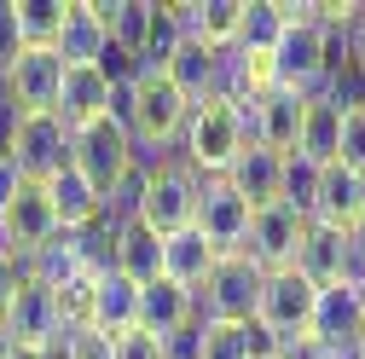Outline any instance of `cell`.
I'll use <instances>...</instances> for the list:
<instances>
[{
	"instance_id": "1",
	"label": "cell",
	"mask_w": 365,
	"mask_h": 359,
	"mask_svg": "<svg viewBox=\"0 0 365 359\" xmlns=\"http://www.w3.org/2000/svg\"><path fill=\"white\" fill-rule=\"evenodd\" d=\"M250 145V133H244V110L232 99H203L186 110V128H180V151H186V168L197 180H220L226 168L238 162V151Z\"/></svg>"
},
{
	"instance_id": "2",
	"label": "cell",
	"mask_w": 365,
	"mask_h": 359,
	"mask_svg": "<svg viewBox=\"0 0 365 359\" xmlns=\"http://www.w3.org/2000/svg\"><path fill=\"white\" fill-rule=\"evenodd\" d=\"M261 266L250 255H220L215 273L192 290V313L197 325H250L261 307Z\"/></svg>"
},
{
	"instance_id": "3",
	"label": "cell",
	"mask_w": 365,
	"mask_h": 359,
	"mask_svg": "<svg viewBox=\"0 0 365 359\" xmlns=\"http://www.w3.org/2000/svg\"><path fill=\"white\" fill-rule=\"evenodd\" d=\"M272 87H284L296 99H313L325 87V24L319 18H296L272 41Z\"/></svg>"
},
{
	"instance_id": "4",
	"label": "cell",
	"mask_w": 365,
	"mask_h": 359,
	"mask_svg": "<svg viewBox=\"0 0 365 359\" xmlns=\"http://www.w3.org/2000/svg\"><path fill=\"white\" fill-rule=\"evenodd\" d=\"M70 168L105 197L116 180L133 168V133H122L110 116H93V122L70 128Z\"/></svg>"
},
{
	"instance_id": "5",
	"label": "cell",
	"mask_w": 365,
	"mask_h": 359,
	"mask_svg": "<svg viewBox=\"0 0 365 359\" xmlns=\"http://www.w3.org/2000/svg\"><path fill=\"white\" fill-rule=\"evenodd\" d=\"M0 336H6L12 348H47V353H58V342L70 336L64 331V313H58V296L41 279H24L12 290V301L0 307Z\"/></svg>"
},
{
	"instance_id": "6",
	"label": "cell",
	"mask_w": 365,
	"mask_h": 359,
	"mask_svg": "<svg viewBox=\"0 0 365 359\" xmlns=\"http://www.w3.org/2000/svg\"><path fill=\"white\" fill-rule=\"evenodd\" d=\"M58 238V214L47 203V192L29 186V180H18V186L6 192V203H0V255H12V261H29L41 255Z\"/></svg>"
},
{
	"instance_id": "7",
	"label": "cell",
	"mask_w": 365,
	"mask_h": 359,
	"mask_svg": "<svg viewBox=\"0 0 365 359\" xmlns=\"http://www.w3.org/2000/svg\"><path fill=\"white\" fill-rule=\"evenodd\" d=\"M192 209H197V174L186 162H157L140 192V227L168 238L180 227H192Z\"/></svg>"
},
{
	"instance_id": "8",
	"label": "cell",
	"mask_w": 365,
	"mask_h": 359,
	"mask_svg": "<svg viewBox=\"0 0 365 359\" xmlns=\"http://www.w3.org/2000/svg\"><path fill=\"white\" fill-rule=\"evenodd\" d=\"M6 162L18 168V180H29V186H47L58 168H70V128H64L53 110L18 116V133H12Z\"/></svg>"
},
{
	"instance_id": "9",
	"label": "cell",
	"mask_w": 365,
	"mask_h": 359,
	"mask_svg": "<svg viewBox=\"0 0 365 359\" xmlns=\"http://www.w3.org/2000/svg\"><path fill=\"white\" fill-rule=\"evenodd\" d=\"M313 296H319L313 279H302L296 266H279V273L261 279L255 325H267L279 342H302V336H307V319H313Z\"/></svg>"
},
{
	"instance_id": "10",
	"label": "cell",
	"mask_w": 365,
	"mask_h": 359,
	"mask_svg": "<svg viewBox=\"0 0 365 359\" xmlns=\"http://www.w3.org/2000/svg\"><path fill=\"white\" fill-rule=\"evenodd\" d=\"M250 203L226 186V180H197V209H192V227L203 232V244L215 255H244L250 238Z\"/></svg>"
},
{
	"instance_id": "11",
	"label": "cell",
	"mask_w": 365,
	"mask_h": 359,
	"mask_svg": "<svg viewBox=\"0 0 365 359\" xmlns=\"http://www.w3.org/2000/svg\"><path fill=\"white\" fill-rule=\"evenodd\" d=\"M307 342H319V348L359 342V348H365V284H354V279L319 284L313 319H307Z\"/></svg>"
},
{
	"instance_id": "12",
	"label": "cell",
	"mask_w": 365,
	"mask_h": 359,
	"mask_svg": "<svg viewBox=\"0 0 365 359\" xmlns=\"http://www.w3.org/2000/svg\"><path fill=\"white\" fill-rule=\"evenodd\" d=\"M302 232H307V214H296L290 203H267V209H255V214H250V238H244V255L261 266V273H279V266H296Z\"/></svg>"
},
{
	"instance_id": "13",
	"label": "cell",
	"mask_w": 365,
	"mask_h": 359,
	"mask_svg": "<svg viewBox=\"0 0 365 359\" xmlns=\"http://www.w3.org/2000/svg\"><path fill=\"white\" fill-rule=\"evenodd\" d=\"M186 99L168 76H145L140 81V99H133V145L140 151H157V145H174L180 128H186Z\"/></svg>"
},
{
	"instance_id": "14",
	"label": "cell",
	"mask_w": 365,
	"mask_h": 359,
	"mask_svg": "<svg viewBox=\"0 0 365 359\" xmlns=\"http://www.w3.org/2000/svg\"><path fill=\"white\" fill-rule=\"evenodd\" d=\"M58 81H64V64H58V53H53V47H24V53L12 58V70L0 76V87L12 93V105H18L24 116L53 110Z\"/></svg>"
},
{
	"instance_id": "15",
	"label": "cell",
	"mask_w": 365,
	"mask_h": 359,
	"mask_svg": "<svg viewBox=\"0 0 365 359\" xmlns=\"http://www.w3.org/2000/svg\"><path fill=\"white\" fill-rule=\"evenodd\" d=\"M133 325H140V284H128L116 266H105V273H93V296H87V336H128Z\"/></svg>"
},
{
	"instance_id": "16",
	"label": "cell",
	"mask_w": 365,
	"mask_h": 359,
	"mask_svg": "<svg viewBox=\"0 0 365 359\" xmlns=\"http://www.w3.org/2000/svg\"><path fill=\"white\" fill-rule=\"evenodd\" d=\"M238 110H244V133H250V145L279 151V157L296 151V128H302V99H296V93L272 87V93H261V99H244Z\"/></svg>"
},
{
	"instance_id": "17",
	"label": "cell",
	"mask_w": 365,
	"mask_h": 359,
	"mask_svg": "<svg viewBox=\"0 0 365 359\" xmlns=\"http://www.w3.org/2000/svg\"><path fill=\"white\" fill-rule=\"evenodd\" d=\"M296 273L313 279V284L354 279V244H348V232L342 227H325V220H307L302 249H296Z\"/></svg>"
},
{
	"instance_id": "18",
	"label": "cell",
	"mask_w": 365,
	"mask_h": 359,
	"mask_svg": "<svg viewBox=\"0 0 365 359\" xmlns=\"http://www.w3.org/2000/svg\"><path fill=\"white\" fill-rule=\"evenodd\" d=\"M99 47H105V18H99V0H70V6H64V24H58V35H53L58 64H64V70H93Z\"/></svg>"
},
{
	"instance_id": "19",
	"label": "cell",
	"mask_w": 365,
	"mask_h": 359,
	"mask_svg": "<svg viewBox=\"0 0 365 359\" xmlns=\"http://www.w3.org/2000/svg\"><path fill=\"white\" fill-rule=\"evenodd\" d=\"M226 186H232L250 209H267V203H279V192H284V157L279 151H261V145H244L238 151V162L220 174Z\"/></svg>"
},
{
	"instance_id": "20",
	"label": "cell",
	"mask_w": 365,
	"mask_h": 359,
	"mask_svg": "<svg viewBox=\"0 0 365 359\" xmlns=\"http://www.w3.org/2000/svg\"><path fill=\"white\" fill-rule=\"evenodd\" d=\"M359 214H365V180L348 174L342 162L319 168V186H313V209H307V220H325V227H342V232H348Z\"/></svg>"
},
{
	"instance_id": "21",
	"label": "cell",
	"mask_w": 365,
	"mask_h": 359,
	"mask_svg": "<svg viewBox=\"0 0 365 359\" xmlns=\"http://www.w3.org/2000/svg\"><path fill=\"white\" fill-rule=\"evenodd\" d=\"M163 76L180 87V99H186V105H203V99L220 93V53H215V47H197V41H180V53L168 58ZM220 99H226V93H220Z\"/></svg>"
},
{
	"instance_id": "22",
	"label": "cell",
	"mask_w": 365,
	"mask_h": 359,
	"mask_svg": "<svg viewBox=\"0 0 365 359\" xmlns=\"http://www.w3.org/2000/svg\"><path fill=\"white\" fill-rule=\"evenodd\" d=\"M336 133H342V110L331 105V99H302V128H296V151L290 157H302V162H313V168H331L336 162Z\"/></svg>"
},
{
	"instance_id": "23",
	"label": "cell",
	"mask_w": 365,
	"mask_h": 359,
	"mask_svg": "<svg viewBox=\"0 0 365 359\" xmlns=\"http://www.w3.org/2000/svg\"><path fill=\"white\" fill-rule=\"evenodd\" d=\"M215 249L203 244V232L197 227H180V232H168L163 238V279L168 284H180V290H197L209 273H215Z\"/></svg>"
},
{
	"instance_id": "24",
	"label": "cell",
	"mask_w": 365,
	"mask_h": 359,
	"mask_svg": "<svg viewBox=\"0 0 365 359\" xmlns=\"http://www.w3.org/2000/svg\"><path fill=\"white\" fill-rule=\"evenodd\" d=\"M197 313H192V290H180V284H168V279H157V284H145L140 290V325L133 331H145V336H168V331H180V325H192Z\"/></svg>"
},
{
	"instance_id": "25",
	"label": "cell",
	"mask_w": 365,
	"mask_h": 359,
	"mask_svg": "<svg viewBox=\"0 0 365 359\" xmlns=\"http://www.w3.org/2000/svg\"><path fill=\"white\" fill-rule=\"evenodd\" d=\"M41 192H47V203L58 214V232H81V227H93V220H99V192L87 186L76 168H58Z\"/></svg>"
},
{
	"instance_id": "26",
	"label": "cell",
	"mask_w": 365,
	"mask_h": 359,
	"mask_svg": "<svg viewBox=\"0 0 365 359\" xmlns=\"http://www.w3.org/2000/svg\"><path fill=\"white\" fill-rule=\"evenodd\" d=\"M105 99H110V87H105L99 70H64L58 99H53V116H58L64 128H81V122L105 116Z\"/></svg>"
},
{
	"instance_id": "27",
	"label": "cell",
	"mask_w": 365,
	"mask_h": 359,
	"mask_svg": "<svg viewBox=\"0 0 365 359\" xmlns=\"http://www.w3.org/2000/svg\"><path fill=\"white\" fill-rule=\"evenodd\" d=\"M116 273L128 279V284H157L163 279V238L157 232H145L140 220H133V227H122L116 232Z\"/></svg>"
},
{
	"instance_id": "28",
	"label": "cell",
	"mask_w": 365,
	"mask_h": 359,
	"mask_svg": "<svg viewBox=\"0 0 365 359\" xmlns=\"http://www.w3.org/2000/svg\"><path fill=\"white\" fill-rule=\"evenodd\" d=\"M12 18L24 47H53V35L64 24V0H12Z\"/></svg>"
},
{
	"instance_id": "29",
	"label": "cell",
	"mask_w": 365,
	"mask_h": 359,
	"mask_svg": "<svg viewBox=\"0 0 365 359\" xmlns=\"http://www.w3.org/2000/svg\"><path fill=\"white\" fill-rule=\"evenodd\" d=\"M279 29H284L279 0H255V6L244 0V24H238V41H232V47H238V53H272Z\"/></svg>"
},
{
	"instance_id": "30",
	"label": "cell",
	"mask_w": 365,
	"mask_h": 359,
	"mask_svg": "<svg viewBox=\"0 0 365 359\" xmlns=\"http://www.w3.org/2000/svg\"><path fill=\"white\" fill-rule=\"evenodd\" d=\"M336 162L348 174L365 180V105L359 110H342V133H336Z\"/></svg>"
},
{
	"instance_id": "31",
	"label": "cell",
	"mask_w": 365,
	"mask_h": 359,
	"mask_svg": "<svg viewBox=\"0 0 365 359\" xmlns=\"http://www.w3.org/2000/svg\"><path fill=\"white\" fill-rule=\"evenodd\" d=\"M313 186H319V168L302 162V157H284V192H279V203H290L296 214H307L313 209Z\"/></svg>"
},
{
	"instance_id": "32",
	"label": "cell",
	"mask_w": 365,
	"mask_h": 359,
	"mask_svg": "<svg viewBox=\"0 0 365 359\" xmlns=\"http://www.w3.org/2000/svg\"><path fill=\"white\" fill-rule=\"evenodd\" d=\"M203 359H250L244 325H203Z\"/></svg>"
},
{
	"instance_id": "33",
	"label": "cell",
	"mask_w": 365,
	"mask_h": 359,
	"mask_svg": "<svg viewBox=\"0 0 365 359\" xmlns=\"http://www.w3.org/2000/svg\"><path fill=\"white\" fill-rule=\"evenodd\" d=\"M163 359H203V325L192 319V325L168 331V336H163Z\"/></svg>"
},
{
	"instance_id": "34",
	"label": "cell",
	"mask_w": 365,
	"mask_h": 359,
	"mask_svg": "<svg viewBox=\"0 0 365 359\" xmlns=\"http://www.w3.org/2000/svg\"><path fill=\"white\" fill-rule=\"evenodd\" d=\"M110 359H163V342L145 336V331H128V336L110 342Z\"/></svg>"
},
{
	"instance_id": "35",
	"label": "cell",
	"mask_w": 365,
	"mask_h": 359,
	"mask_svg": "<svg viewBox=\"0 0 365 359\" xmlns=\"http://www.w3.org/2000/svg\"><path fill=\"white\" fill-rule=\"evenodd\" d=\"M18 53H24V35H18V18H12V0H0V76L12 70Z\"/></svg>"
},
{
	"instance_id": "36",
	"label": "cell",
	"mask_w": 365,
	"mask_h": 359,
	"mask_svg": "<svg viewBox=\"0 0 365 359\" xmlns=\"http://www.w3.org/2000/svg\"><path fill=\"white\" fill-rule=\"evenodd\" d=\"M18 105H12V93H6V87H0V157H6L12 151V133H18Z\"/></svg>"
},
{
	"instance_id": "37",
	"label": "cell",
	"mask_w": 365,
	"mask_h": 359,
	"mask_svg": "<svg viewBox=\"0 0 365 359\" xmlns=\"http://www.w3.org/2000/svg\"><path fill=\"white\" fill-rule=\"evenodd\" d=\"M24 279H29V266H24V261H12V255H0V307L12 301V290H18Z\"/></svg>"
},
{
	"instance_id": "38",
	"label": "cell",
	"mask_w": 365,
	"mask_h": 359,
	"mask_svg": "<svg viewBox=\"0 0 365 359\" xmlns=\"http://www.w3.org/2000/svg\"><path fill=\"white\" fill-rule=\"evenodd\" d=\"M12 359H58V353H47V348H12Z\"/></svg>"
},
{
	"instance_id": "39",
	"label": "cell",
	"mask_w": 365,
	"mask_h": 359,
	"mask_svg": "<svg viewBox=\"0 0 365 359\" xmlns=\"http://www.w3.org/2000/svg\"><path fill=\"white\" fill-rule=\"evenodd\" d=\"M0 359H12V342H6V336H0Z\"/></svg>"
}]
</instances>
